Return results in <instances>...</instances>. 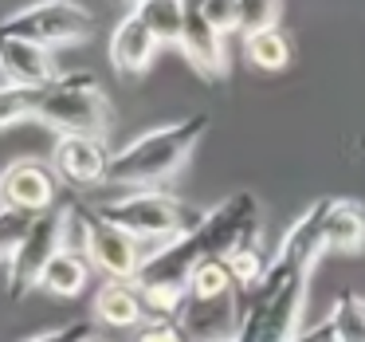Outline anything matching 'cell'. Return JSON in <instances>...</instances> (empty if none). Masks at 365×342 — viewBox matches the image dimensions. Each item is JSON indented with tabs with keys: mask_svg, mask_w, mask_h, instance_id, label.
I'll use <instances>...</instances> for the list:
<instances>
[{
	"mask_svg": "<svg viewBox=\"0 0 365 342\" xmlns=\"http://www.w3.org/2000/svg\"><path fill=\"white\" fill-rule=\"evenodd\" d=\"M263 228V208L259 197L247 189L224 197L216 208H208L205 221L197 224L192 232H185L181 240L158 248L153 256H145L142 276L134 283H185L192 268L208 260H228L236 248L255 244Z\"/></svg>",
	"mask_w": 365,
	"mask_h": 342,
	"instance_id": "obj_1",
	"label": "cell"
},
{
	"mask_svg": "<svg viewBox=\"0 0 365 342\" xmlns=\"http://www.w3.org/2000/svg\"><path fill=\"white\" fill-rule=\"evenodd\" d=\"M208 114H185V119L158 126L150 134L126 142L118 154H110L103 185H122V189H153L181 173V166L192 158L200 138L208 134Z\"/></svg>",
	"mask_w": 365,
	"mask_h": 342,
	"instance_id": "obj_2",
	"label": "cell"
},
{
	"mask_svg": "<svg viewBox=\"0 0 365 342\" xmlns=\"http://www.w3.org/2000/svg\"><path fill=\"white\" fill-rule=\"evenodd\" d=\"M314 271L291 268V263L271 260V271L255 287L252 307L244 311L236 342H299L302 315H307V287Z\"/></svg>",
	"mask_w": 365,
	"mask_h": 342,
	"instance_id": "obj_3",
	"label": "cell"
},
{
	"mask_svg": "<svg viewBox=\"0 0 365 342\" xmlns=\"http://www.w3.org/2000/svg\"><path fill=\"white\" fill-rule=\"evenodd\" d=\"M95 216H103L106 224L134 236L138 244L142 240H169L173 244V240H181L185 232H192L205 221V213L197 205L161 189H134L126 197L103 201V205H95Z\"/></svg>",
	"mask_w": 365,
	"mask_h": 342,
	"instance_id": "obj_4",
	"label": "cell"
},
{
	"mask_svg": "<svg viewBox=\"0 0 365 342\" xmlns=\"http://www.w3.org/2000/svg\"><path fill=\"white\" fill-rule=\"evenodd\" d=\"M43 126L59 130V134H87V138H103L110 130L114 114H110V99H106L103 83L91 71H67L59 75L51 87L40 91L36 103V119Z\"/></svg>",
	"mask_w": 365,
	"mask_h": 342,
	"instance_id": "obj_5",
	"label": "cell"
},
{
	"mask_svg": "<svg viewBox=\"0 0 365 342\" xmlns=\"http://www.w3.org/2000/svg\"><path fill=\"white\" fill-rule=\"evenodd\" d=\"M0 36L28 40L36 48H71L95 36V12L83 9L79 0H36L28 9L0 20Z\"/></svg>",
	"mask_w": 365,
	"mask_h": 342,
	"instance_id": "obj_6",
	"label": "cell"
},
{
	"mask_svg": "<svg viewBox=\"0 0 365 342\" xmlns=\"http://www.w3.org/2000/svg\"><path fill=\"white\" fill-rule=\"evenodd\" d=\"M63 252V213L36 216V224L28 228L24 244L16 248V256L9 260V291L12 299L28 295L32 287H40L43 268L51 263V256Z\"/></svg>",
	"mask_w": 365,
	"mask_h": 342,
	"instance_id": "obj_7",
	"label": "cell"
},
{
	"mask_svg": "<svg viewBox=\"0 0 365 342\" xmlns=\"http://www.w3.org/2000/svg\"><path fill=\"white\" fill-rule=\"evenodd\" d=\"M56 189L59 177L40 158H20L0 169V205L20 208L28 216H48L56 208Z\"/></svg>",
	"mask_w": 365,
	"mask_h": 342,
	"instance_id": "obj_8",
	"label": "cell"
},
{
	"mask_svg": "<svg viewBox=\"0 0 365 342\" xmlns=\"http://www.w3.org/2000/svg\"><path fill=\"white\" fill-rule=\"evenodd\" d=\"M51 173L59 177L71 189H95L106 181V166H110V154H106L103 138H87V134H59L51 146L48 158Z\"/></svg>",
	"mask_w": 365,
	"mask_h": 342,
	"instance_id": "obj_9",
	"label": "cell"
},
{
	"mask_svg": "<svg viewBox=\"0 0 365 342\" xmlns=\"http://www.w3.org/2000/svg\"><path fill=\"white\" fill-rule=\"evenodd\" d=\"M87 260L95 263L106 279H126V283H134V279L142 276L145 256H142V244H138L134 236H126L122 228L106 224L103 216H95V208H91Z\"/></svg>",
	"mask_w": 365,
	"mask_h": 342,
	"instance_id": "obj_10",
	"label": "cell"
},
{
	"mask_svg": "<svg viewBox=\"0 0 365 342\" xmlns=\"http://www.w3.org/2000/svg\"><path fill=\"white\" fill-rule=\"evenodd\" d=\"M326 213H330V197H318L310 208H302L279 240L275 260L314 271L318 260H326Z\"/></svg>",
	"mask_w": 365,
	"mask_h": 342,
	"instance_id": "obj_11",
	"label": "cell"
},
{
	"mask_svg": "<svg viewBox=\"0 0 365 342\" xmlns=\"http://www.w3.org/2000/svg\"><path fill=\"white\" fill-rule=\"evenodd\" d=\"M240 323H244V315H240L236 291L216 295V299H189L181 311V326L189 342H236Z\"/></svg>",
	"mask_w": 365,
	"mask_h": 342,
	"instance_id": "obj_12",
	"label": "cell"
},
{
	"mask_svg": "<svg viewBox=\"0 0 365 342\" xmlns=\"http://www.w3.org/2000/svg\"><path fill=\"white\" fill-rule=\"evenodd\" d=\"M0 75L9 87H24V91H43L59 79V67L51 59L48 48H36L28 40H12L0 36Z\"/></svg>",
	"mask_w": 365,
	"mask_h": 342,
	"instance_id": "obj_13",
	"label": "cell"
},
{
	"mask_svg": "<svg viewBox=\"0 0 365 342\" xmlns=\"http://www.w3.org/2000/svg\"><path fill=\"white\" fill-rule=\"evenodd\" d=\"M181 56L197 67L200 79L216 83L228 75V40L216 32L212 24L205 20V12L197 9V0L189 4V20H185V36H181Z\"/></svg>",
	"mask_w": 365,
	"mask_h": 342,
	"instance_id": "obj_14",
	"label": "cell"
},
{
	"mask_svg": "<svg viewBox=\"0 0 365 342\" xmlns=\"http://www.w3.org/2000/svg\"><path fill=\"white\" fill-rule=\"evenodd\" d=\"M158 48H161V40L145 28V20H138L134 12H126V16L118 20V28L110 32V67L122 79H134V75H142L145 67L153 64Z\"/></svg>",
	"mask_w": 365,
	"mask_h": 342,
	"instance_id": "obj_15",
	"label": "cell"
},
{
	"mask_svg": "<svg viewBox=\"0 0 365 342\" xmlns=\"http://www.w3.org/2000/svg\"><path fill=\"white\" fill-rule=\"evenodd\" d=\"M95 323L98 326H114V331H126V326H142L145 318V303L138 283L126 279H103V287L95 291Z\"/></svg>",
	"mask_w": 365,
	"mask_h": 342,
	"instance_id": "obj_16",
	"label": "cell"
},
{
	"mask_svg": "<svg viewBox=\"0 0 365 342\" xmlns=\"http://www.w3.org/2000/svg\"><path fill=\"white\" fill-rule=\"evenodd\" d=\"M365 248V205L354 197H330L326 256H354Z\"/></svg>",
	"mask_w": 365,
	"mask_h": 342,
	"instance_id": "obj_17",
	"label": "cell"
},
{
	"mask_svg": "<svg viewBox=\"0 0 365 342\" xmlns=\"http://www.w3.org/2000/svg\"><path fill=\"white\" fill-rule=\"evenodd\" d=\"M87 279H91V260L79 252H56L51 256V263L43 268L40 276V287L51 295H59V299H75V295L87 291Z\"/></svg>",
	"mask_w": 365,
	"mask_h": 342,
	"instance_id": "obj_18",
	"label": "cell"
},
{
	"mask_svg": "<svg viewBox=\"0 0 365 342\" xmlns=\"http://www.w3.org/2000/svg\"><path fill=\"white\" fill-rule=\"evenodd\" d=\"M189 4L192 0H134V16L145 20L153 36L161 44H181L185 36V20H189Z\"/></svg>",
	"mask_w": 365,
	"mask_h": 342,
	"instance_id": "obj_19",
	"label": "cell"
},
{
	"mask_svg": "<svg viewBox=\"0 0 365 342\" xmlns=\"http://www.w3.org/2000/svg\"><path fill=\"white\" fill-rule=\"evenodd\" d=\"M240 40H244V59L255 71H283L291 64V40L279 28L255 32V36H240Z\"/></svg>",
	"mask_w": 365,
	"mask_h": 342,
	"instance_id": "obj_20",
	"label": "cell"
},
{
	"mask_svg": "<svg viewBox=\"0 0 365 342\" xmlns=\"http://www.w3.org/2000/svg\"><path fill=\"white\" fill-rule=\"evenodd\" d=\"M326 323L334 326L341 342H365V295L357 291H341L330 307V318Z\"/></svg>",
	"mask_w": 365,
	"mask_h": 342,
	"instance_id": "obj_21",
	"label": "cell"
},
{
	"mask_svg": "<svg viewBox=\"0 0 365 342\" xmlns=\"http://www.w3.org/2000/svg\"><path fill=\"white\" fill-rule=\"evenodd\" d=\"M185 291H189V299H216V295L236 291V279H232V271L224 260H208V263H200V268L189 271Z\"/></svg>",
	"mask_w": 365,
	"mask_h": 342,
	"instance_id": "obj_22",
	"label": "cell"
},
{
	"mask_svg": "<svg viewBox=\"0 0 365 342\" xmlns=\"http://www.w3.org/2000/svg\"><path fill=\"white\" fill-rule=\"evenodd\" d=\"M224 263H228V271H232V279H236L240 291H255V287L267 279V271H271V260H263L255 244L236 248V252H232Z\"/></svg>",
	"mask_w": 365,
	"mask_h": 342,
	"instance_id": "obj_23",
	"label": "cell"
},
{
	"mask_svg": "<svg viewBox=\"0 0 365 342\" xmlns=\"http://www.w3.org/2000/svg\"><path fill=\"white\" fill-rule=\"evenodd\" d=\"M138 291H142L145 315H153V318H173L189 303L185 283H138Z\"/></svg>",
	"mask_w": 365,
	"mask_h": 342,
	"instance_id": "obj_24",
	"label": "cell"
},
{
	"mask_svg": "<svg viewBox=\"0 0 365 342\" xmlns=\"http://www.w3.org/2000/svg\"><path fill=\"white\" fill-rule=\"evenodd\" d=\"M36 103H40V91H24V87H0V130H12L20 122L36 119Z\"/></svg>",
	"mask_w": 365,
	"mask_h": 342,
	"instance_id": "obj_25",
	"label": "cell"
},
{
	"mask_svg": "<svg viewBox=\"0 0 365 342\" xmlns=\"http://www.w3.org/2000/svg\"><path fill=\"white\" fill-rule=\"evenodd\" d=\"M283 16V0H240V36L271 32L279 28Z\"/></svg>",
	"mask_w": 365,
	"mask_h": 342,
	"instance_id": "obj_26",
	"label": "cell"
},
{
	"mask_svg": "<svg viewBox=\"0 0 365 342\" xmlns=\"http://www.w3.org/2000/svg\"><path fill=\"white\" fill-rule=\"evenodd\" d=\"M32 224H36V216L0 205V260H12V256H16V248L24 244V236H28Z\"/></svg>",
	"mask_w": 365,
	"mask_h": 342,
	"instance_id": "obj_27",
	"label": "cell"
},
{
	"mask_svg": "<svg viewBox=\"0 0 365 342\" xmlns=\"http://www.w3.org/2000/svg\"><path fill=\"white\" fill-rule=\"evenodd\" d=\"M197 9L220 36L240 32V0H197Z\"/></svg>",
	"mask_w": 365,
	"mask_h": 342,
	"instance_id": "obj_28",
	"label": "cell"
},
{
	"mask_svg": "<svg viewBox=\"0 0 365 342\" xmlns=\"http://www.w3.org/2000/svg\"><path fill=\"white\" fill-rule=\"evenodd\" d=\"M134 342H189V334H185V326L173 323V318H150V323L138 326Z\"/></svg>",
	"mask_w": 365,
	"mask_h": 342,
	"instance_id": "obj_29",
	"label": "cell"
},
{
	"mask_svg": "<svg viewBox=\"0 0 365 342\" xmlns=\"http://www.w3.org/2000/svg\"><path fill=\"white\" fill-rule=\"evenodd\" d=\"M98 334V323H63L56 331H43L28 342H91Z\"/></svg>",
	"mask_w": 365,
	"mask_h": 342,
	"instance_id": "obj_30",
	"label": "cell"
},
{
	"mask_svg": "<svg viewBox=\"0 0 365 342\" xmlns=\"http://www.w3.org/2000/svg\"><path fill=\"white\" fill-rule=\"evenodd\" d=\"M310 342H341V338L334 334V326H330V323H318L314 331H310Z\"/></svg>",
	"mask_w": 365,
	"mask_h": 342,
	"instance_id": "obj_31",
	"label": "cell"
},
{
	"mask_svg": "<svg viewBox=\"0 0 365 342\" xmlns=\"http://www.w3.org/2000/svg\"><path fill=\"white\" fill-rule=\"evenodd\" d=\"M91 342H106V338H98V334H95V338H91Z\"/></svg>",
	"mask_w": 365,
	"mask_h": 342,
	"instance_id": "obj_32",
	"label": "cell"
},
{
	"mask_svg": "<svg viewBox=\"0 0 365 342\" xmlns=\"http://www.w3.org/2000/svg\"><path fill=\"white\" fill-rule=\"evenodd\" d=\"M130 4H134V0H130Z\"/></svg>",
	"mask_w": 365,
	"mask_h": 342,
	"instance_id": "obj_33",
	"label": "cell"
}]
</instances>
